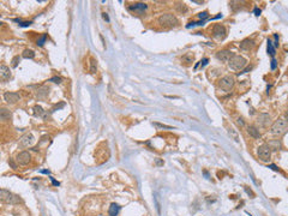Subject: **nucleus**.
I'll list each match as a JSON object with an SVG mask.
<instances>
[{
    "mask_svg": "<svg viewBox=\"0 0 288 216\" xmlns=\"http://www.w3.org/2000/svg\"><path fill=\"white\" fill-rule=\"evenodd\" d=\"M287 73H288V71H287Z\"/></svg>",
    "mask_w": 288,
    "mask_h": 216,
    "instance_id": "obj_40",
    "label": "nucleus"
},
{
    "mask_svg": "<svg viewBox=\"0 0 288 216\" xmlns=\"http://www.w3.org/2000/svg\"><path fill=\"white\" fill-rule=\"evenodd\" d=\"M286 121H287V122H288V111H287V112H286Z\"/></svg>",
    "mask_w": 288,
    "mask_h": 216,
    "instance_id": "obj_39",
    "label": "nucleus"
},
{
    "mask_svg": "<svg viewBox=\"0 0 288 216\" xmlns=\"http://www.w3.org/2000/svg\"><path fill=\"white\" fill-rule=\"evenodd\" d=\"M0 198H1V200H4V202L11 203V204L19 202V197L14 196L13 193H11L10 191H7L5 189H1V191H0Z\"/></svg>",
    "mask_w": 288,
    "mask_h": 216,
    "instance_id": "obj_5",
    "label": "nucleus"
},
{
    "mask_svg": "<svg viewBox=\"0 0 288 216\" xmlns=\"http://www.w3.org/2000/svg\"><path fill=\"white\" fill-rule=\"evenodd\" d=\"M233 57V53L231 51H220L216 53V58L223 63H228L229 59Z\"/></svg>",
    "mask_w": 288,
    "mask_h": 216,
    "instance_id": "obj_11",
    "label": "nucleus"
},
{
    "mask_svg": "<svg viewBox=\"0 0 288 216\" xmlns=\"http://www.w3.org/2000/svg\"><path fill=\"white\" fill-rule=\"evenodd\" d=\"M119 211H120V207L118 204H115V203H112L111 207H109V210H108L109 215L111 216H116L119 214Z\"/></svg>",
    "mask_w": 288,
    "mask_h": 216,
    "instance_id": "obj_19",
    "label": "nucleus"
},
{
    "mask_svg": "<svg viewBox=\"0 0 288 216\" xmlns=\"http://www.w3.org/2000/svg\"><path fill=\"white\" fill-rule=\"evenodd\" d=\"M175 9H177V11L180 12V13H186V12H187V6H186L184 3H178V4L175 5Z\"/></svg>",
    "mask_w": 288,
    "mask_h": 216,
    "instance_id": "obj_21",
    "label": "nucleus"
},
{
    "mask_svg": "<svg viewBox=\"0 0 288 216\" xmlns=\"http://www.w3.org/2000/svg\"><path fill=\"white\" fill-rule=\"evenodd\" d=\"M49 82H53V83H61V78L60 77H53V78H51L49 79Z\"/></svg>",
    "mask_w": 288,
    "mask_h": 216,
    "instance_id": "obj_27",
    "label": "nucleus"
},
{
    "mask_svg": "<svg viewBox=\"0 0 288 216\" xmlns=\"http://www.w3.org/2000/svg\"><path fill=\"white\" fill-rule=\"evenodd\" d=\"M268 53L274 58V55H275V47L272 46V42H271V40H268Z\"/></svg>",
    "mask_w": 288,
    "mask_h": 216,
    "instance_id": "obj_23",
    "label": "nucleus"
},
{
    "mask_svg": "<svg viewBox=\"0 0 288 216\" xmlns=\"http://www.w3.org/2000/svg\"><path fill=\"white\" fill-rule=\"evenodd\" d=\"M184 60H186L187 63H191V61L193 60V55H189V57H187V55H185V57H184Z\"/></svg>",
    "mask_w": 288,
    "mask_h": 216,
    "instance_id": "obj_32",
    "label": "nucleus"
},
{
    "mask_svg": "<svg viewBox=\"0 0 288 216\" xmlns=\"http://www.w3.org/2000/svg\"><path fill=\"white\" fill-rule=\"evenodd\" d=\"M147 4H143V3H138V4H134V6H130V10H134V11H144L147 10Z\"/></svg>",
    "mask_w": 288,
    "mask_h": 216,
    "instance_id": "obj_20",
    "label": "nucleus"
},
{
    "mask_svg": "<svg viewBox=\"0 0 288 216\" xmlns=\"http://www.w3.org/2000/svg\"><path fill=\"white\" fill-rule=\"evenodd\" d=\"M229 134H232V136L234 137V139H235V141H238V139H239V137H238L237 132H234V130H233V129H229Z\"/></svg>",
    "mask_w": 288,
    "mask_h": 216,
    "instance_id": "obj_28",
    "label": "nucleus"
},
{
    "mask_svg": "<svg viewBox=\"0 0 288 216\" xmlns=\"http://www.w3.org/2000/svg\"><path fill=\"white\" fill-rule=\"evenodd\" d=\"M34 114L36 115V117H41V118H44L46 119V112L43 111V108L41 107V106H35L34 107Z\"/></svg>",
    "mask_w": 288,
    "mask_h": 216,
    "instance_id": "obj_18",
    "label": "nucleus"
},
{
    "mask_svg": "<svg viewBox=\"0 0 288 216\" xmlns=\"http://www.w3.org/2000/svg\"><path fill=\"white\" fill-rule=\"evenodd\" d=\"M253 46H254L253 40L246 39V40H244V41L240 43V48H241V49H244V51H250V49L253 47Z\"/></svg>",
    "mask_w": 288,
    "mask_h": 216,
    "instance_id": "obj_13",
    "label": "nucleus"
},
{
    "mask_svg": "<svg viewBox=\"0 0 288 216\" xmlns=\"http://www.w3.org/2000/svg\"><path fill=\"white\" fill-rule=\"evenodd\" d=\"M254 13H256V16H259V14H261V10L254 9Z\"/></svg>",
    "mask_w": 288,
    "mask_h": 216,
    "instance_id": "obj_36",
    "label": "nucleus"
},
{
    "mask_svg": "<svg viewBox=\"0 0 288 216\" xmlns=\"http://www.w3.org/2000/svg\"><path fill=\"white\" fill-rule=\"evenodd\" d=\"M234 87V78L232 76H224L220 81V88L224 91H229Z\"/></svg>",
    "mask_w": 288,
    "mask_h": 216,
    "instance_id": "obj_6",
    "label": "nucleus"
},
{
    "mask_svg": "<svg viewBox=\"0 0 288 216\" xmlns=\"http://www.w3.org/2000/svg\"><path fill=\"white\" fill-rule=\"evenodd\" d=\"M238 124H239V125H244V121H242V119H241V118H239V119H238Z\"/></svg>",
    "mask_w": 288,
    "mask_h": 216,
    "instance_id": "obj_38",
    "label": "nucleus"
},
{
    "mask_svg": "<svg viewBox=\"0 0 288 216\" xmlns=\"http://www.w3.org/2000/svg\"><path fill=\"white\" fill-rule=\"evenodd\" d=\"M46 35H42L39 40H37V46H43V43H44V41H46Z\"/></svg>",
    "mask_w": 288,
    "mask_h": 216,
    "instance_id": "obj_26",
    "label": "nucleus"
},
{
    "mask_svg": "<svg viewBox=\"0 0 288 216\" xmlns=\"http://www.w3.org/2000/svg\"><path fill=\"white\" fill-rule=\"evenodd\" d=\"M154 126H157V127H162V129H172L171 126H167V125H162V124H159V122H154Z\"/></svg>",
    "mask_w": 288,
    "mask_h": 216,
    "instance_id": "obj_29",
    "label": "nucleus"
},
{
    "mask_svg": "<svg viewBox=\"0 0 288 216\" xmlns=\"http://www.w3.org/2000/svg\"><path fill=\"white\" fill-rule=\"evenodd\" d=\"M246 64H247L246 59H245V58H242V57H240V55H237V54H233V57H232V58L229 59V61H228L229 67L233 69V70H235V71H240V70H242V69L246 66Z\"/></svg>",
    "mask_w": 288,
    "mask_h": 216,
    "instance_id": "obj_2",
    "label": "nucleus"
},
{
    "mask_svg": "<svg viewBox=\"0 0 288 216\" xmlns=\"http://www.w3.org/2000/svg\"><path fill=\"white\" fill-rule=\"evenodd\" d=\"M30 160H31V155H30L28 151H22V152L17 154V156H16V161H17V163L21 165V166H25V165H28V163L30 162Z\"/></svg>",
    "mask_w": 288,
    "mask_h": 216,
    "instance_id": "obj_7",
    "label": "nucleus"
},
{
    "mask_svg": "<svg viewBox=\"0 0 288 216\" xmlns=\"http://www.w3.org/2000/svg\"><path fill=\"white\" fill-rule=\"evenodd\" d=\"M271 69H272V70H275V69H276V60H275L274 58H272V60H271Z\"/></svg>",
    "mask_w": 288,
    "mask_h": 216,
    "instance_id": "obj_33",
    "label": "nucleus"
},
{
    "mask_svg": "<svg viewBox=\"0 0 288 216\" xmlns=\"http://www.w3.org/2000/svg\"><path fill=\"white\" fill-rule=\"evenodd\" d=\"M21 61V58H19V55H16V57H13V59H12V67H17V65H18V63Z\"/></svg>",
    "mask_w": 288,
    "mask_h": 216,
    "instance_id": "obj_25",
    "label": "nucleus"
},
{
    "mask_svg": "<svg viewBox=\"0 0 288 216\" xmlns=\"http://www.w3.org/2000/svg\"><path fill=\"white\" fill-rule=\"evenodd\" d=\"M199 18H201V19H205V18H208V12L204 11V12L199 13Z\"/></svg>",
    "mask_w": 288,
    "mask_h": 216,
    "instance_id": "obj_30",
    "label": "nucleus"
},
{
    "mask_svg": "<svg viewBox=\"0 0 288 216\" xmlns=\"http://www.w3.org/2000/svg\"><path fill=\"white\" fill-rule=\"evenodd\" d=\"M11 117H12L11 112L7 111L6 108H1V109H0V119H1L3 121H7V120H10Z\"/></svg>",
    "mask_w": 288,
    "mask_h": 216,
    "instance_id": "obj_16",
    "label": "nucleus"
},
{
    "mask_svg": "<svg viewBox=\"0 0 288 216\" xmlns=\"http://www.w3.org/2000/svg\"><path fill=\"white\" fill-rule=\"evenodd\" d=\"M34 57H35V53L31 49H25L23 52V58H25V59H33Z\"/></svg>",
    "mask_w": 288,
    "mask_h": 216,
    "instance_id": "obj_22",
    "label": "nucleus"
},
{
    "mask_svg": "<svg viewBox=\"0 0 288 216\" xmlns=\"http://www.w3.org/2000/svg\"><path fill=\"white\" fill-rule=\"evenodd\" d=\"M90 72L91 73H95L96 72V61L95 59H90Z\"/></svg>",
    "mask_w": 288,
    "mask_h": 216,
    "instance_id": "obj_24",
    "label": "nucleus"
},
{
    "mask_svg": "<svg viewBox=\"0 0 288 216\" xmlns=\"http://www.w3.org/2000/svg\"><path fill=\"white\" fill-rule=\"evenodd\" d=\"M247 132L251 137L253 138H261V132L259 130H257L254 126H247Z\"/></svg>",
    "mask_w": 288,
    "mask_h": 216,
    "instance_id": "obj_17",
    "label": "nucleus"
},
{
    "mask_svg": "<svg viewBox=\"0 0 288 216\" xmlns=\"http://www.w3.org/2000/svg\"><path fill=\"white\" fill-rule=\"evenodd\" d=\"M269 168H271V169H274V171H279V168L275 166V165H270L269 166Z\"/></svg>",
    "mask_w": 288,
    "mask_h": 216,
    "instance_id": "obj_35",
    "label": "nucleus"
},
{
    "mask_svg": "<svg viewBox=\"0 0 288 216\" xmlns=\"http://www.w3.org/2000/svg\"><path fill=\"white\" fill-rule=\"evenodd\" d=\"M21 99L18 92H11V91H7L4 94V100L7 102V103H16L18 102Z\"/></svg>",
    "mask_w": 288,
    "mask_h": 216,
    "instance_id": "obj_10",
    "label": "nucleus"
},
{
    "mask_svg": "<svg viewBox=\"0 0 288 216\" xmlns=\"http://www.w3.org/2000/svg\"><path fill=\"white\" fill-rule=\"evenodd\" d=\"M258 124L259 125H262V126H267L268 124H269V121H270V115L269 114H267V113H262V114H259V117H258Z\"/></svg>",
    "mask_w": 288,
    "mask_h": 216,
    "instance_id": "obj_14",
    "label": "nucleus"
},
{
    "mask_svg": "<svg viewBox=\"0 0 288 216\" xmlns=\"http://www.w3.org/2000/svg\"><path fill=\"white\" fill-rule=\"evenodd\" d=\"M102 17H103V19H104V21L109 22V17H108V14H107V13H104V12H103V13H102Z\"/></svg>",
    "mask_w": 288,
    "mask_h": 216,
    "instance_id": "obj_34",
    "label": "nucleus"
},
{
    "mask_svg": "<svg viewBox=\"0 0 288 216\" xmlns=\"http://www.w3.org/2000/svg\"><path fill=\"white\" fill-rule=\"evenodd\" d=\"M159 24H161L162 26H177L178 25V19L175 16L171 13H164L162 16L159 17Z\"/></svg>",
    "mask_w": 288,
    "mask_h": 216,
    "instance_id": "obj_3",
    "label": "nucleus"
},
{
    "mask_svg": "<svg viewBox=\"0 0 288 216\" xmlns=\"http://www.w3.org/2000/svg\"><path fill=\"white\" fill-rule=\"evenodd\" d=\"M11 77V71L6 65H1L0 66V78H1L3 82H6Z\"/></svg>",
    "mask_w": 288,
    "mask_h": 216,
    "instance_id": "obj_12",
    "label": "nucleus"
},
{
    "mask_svg": "<svg viewBox=\"0 0 288 216\" xmlns=\"http://www.w3.org/2000/svg\"><path fill=\"white\" fill-rule=\"evenodd\" d=\"M287 130H288V122L282 118L277 119L271 126V133L277 137L283 136L287 132Z\"/></svg>",
    "mask_w": 288,
    "mask_h": 216,
    "instance_id": "obj_1",
    "label": "nucleus"
},
{
    "mask_svg": "<svg viewBox=\"0 0 288 216\" xmlns=\"http://www.w3.org/2000/svg\"><path fill=\"white\" fill-rule=\"evenodd\" d=\"M34 143H35V138H34V136L31 133H25L21 138V147H23V148L31 147Z\"/></svg>",
    "mask_w": 288,
    "mask_h": 216,
    "instance_id": "obj_8",
    "label": "nucleus"
},
{
    "mask_svg": "<svg viewBox=\"0 0 288 216\" xmlns=\"http://www.w3.org/2000/svg\"><path fill=\"white\" fill-rule=\"evenodd\" d=\"M213 35H214L215 39L223 40L226 37V29H224V26H222L220 24L214 25V28H213Z\"/></svg>",
    "mask_w": 288,
    "mask_h": 216,
    "instance_id": "obj_9",
    "label": "nucleus"
},
{
    "mask_svg": "<svg viewBox=\"0 0 288 216\" xmlns=\"http://www.w3.org/2000/svg\"><path fill=\"white\" fill-rule=\"evenodd\" d=\"M245 191H246V192H247V193H249V195H251V196H252V197H253V196H254V195H253V193H252V191H251V190H249V189H247V187H245Z\"/></svg>",
    "mask_w": 288,
    "mask_h": 216,
    "instance_id": "obj_37",
    "label": "nucleus"
},
{
    "mask_svg": "<svg viewBox=\"0 0 288 216\" xmlns=\"http://www.w3.org/2000/svg\"><path fill=\"white\" fill-rule=\"evenodd\" d=\"M257 154H258V157L261 161L263 162H269L270 161V156H271V151H270V147L267 145V144H263L258 148V151H257Z\"/></svg>",
    "mask_w": 288,
    "mask_h": 216,
    "instance_id": "obj_4",
    "label": "nucleus"
},
{
    "mask_svg": "<svg viewBox=\"0 0 288 216\" xmlns=\"http://www.w3.org/2000/svg\"><path fill=\"white\" fill-rule=\"evenodd\" d=\"M48 91H49V88H47V87H42V88H40V89L37 90V92H36V97H37L39 100L46 99V96L48 95Z\"/></svg>",
    "mask_w": 288,
    "mask_h": 216,
    "instance_id": "obj_15",
    "label": "nucleus"
},
{
    "mask_svg": "<svg viewBox=\"0 0 288 216\" xmlns=\"http://www.w3.org/2000/svg\"><path fill=\"white\" fill-rule=\"evenodd\" d=\"M251 70H252V66L250 65V66H247V67H246L245 70H242L241 72H239L238 74H242V73H246V72H249V71H251Z\"/></svg>",
    "mask_w": 288,
    "mask_h": 216,
    "instance_id": "obj_31",
    "label": "nucleus"
}]
</instances>
